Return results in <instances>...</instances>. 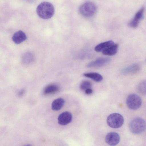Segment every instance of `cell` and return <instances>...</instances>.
Listing matches in <instances>:
<instances>
[{"label": "cell", "mask_w": 146, "mask_h": 146, "mask_svg": "<svg viewBox=\"0 0 146 146\" xmlns=\"http://www.w3.org/2000/svg\"><path fill=\"white\" fill-rule=\"evenodd\" d=\"M84 92L87 95H90L92 93L93 90L90 88L86 89L84 91Z\"/></svg>", "instance_id": "20"}, {"label": "cell", "mask_w": 146, "mask_h": 146, "mask_svg": "<svg viewBox=\"0 0 146 146\" xmlns=\"http://www.w3.org/2000/svg\"><path fill=\"white\" fill-rule=\"evenodd\" d=\"M120 137L117 133L114 132L108 133L105 137V141L108 144L110 145H115L119 142Z\"/></svg>", "instance_id": "6"}, {"label": "cell", "mask_w": 146, "mask_h": 146, "mask_svg": "<svg viewBox=\"0 0 146 146\" xmlns=\"http://www.w3.org/2000/svg\"><path fill=\"white\" fill-rule=\"evenodd\" d=\"M138 90L142 94H144L146 93V82L143 81L139 84L138 86Z\"/></svg>", "instance_id": "19"}, {"label": "cell", "mask_w": 146, "mask_h": 146, "mask_svg": "<svg viewBox=\"0 0 146 146\" xmlns=\"http://www.w3.org/2000/svg\"><path fill=\"white\" fill-rule=\"evenodd\" d=\"M72 118V115L70 112L64 111L58 116V123L60 125H66L71 122Z\"/></svg>", "instance_id": "7"}, {"label": "cell", "mask_w": 146, "mask_h": 146, "mask_svg": "<svg viewBox=\"0 0 146 146\" xmlns=\"http://www.w3.org/2000/svg\"><path fill=\"white\" fill-rule=\"evenodd\" d=\"M33 58L32 54L30 52H27L24 55L23 61L25 63L29 64L33 61Z\"/></svg>", "instance_id": "17"}, {"label": "cell", "mask_w": 146, "mask_h": 146, "mask_svg": "<svg viewBox=\"0 0 146 146\" xmlns=\"http://www.w3.org/2000/svg\"><path fill=\"white\" fill-rule=\"evenodd\" d=\"M27 37L25 34L21 31L15 33L12 37L13 41L16 44H19L26 40Z\"/></svg>", "instance_id": "11"}, {"label": "cell", "mask_w": 146, "mask_h": 146, "mask_svg": "<svg viewBox=\"0 0 146 146\" xmlns=\"http://www.w3.org/2000/svg\"><path fill=\"white\" fill-rule=\"evenodd\" d=\"M36 12L41 18L46 19L51 18L54 15V9L53 5L48 2H43L37 6Z\"/></svg>", "instance_id": "1"}, {"label": "cell", "mask_w": 146, "mask_h": 146, "mask_svg": "<svg viewBox=\"0 0 146 146\" xmlns=\"http://www.w3.org/2000/svg\"><path fill=\"white\" fill-rule=\"evenodd\" d=\"M118 45L117 44H113L103 51L102 54L105 55L113 56L115 55L118 50Z\"/></svg>", "instance_id": "15"}, {"label": "cell", "mask_w": 146, "mask_h": 146, "mask_svg": "<svg viewBox=\"0 0 146 146\" xmlns=\"http://www.w3.org/2000/svg\"><path fill=\"white\" fill-rule=\"evenodd\" d=\"M140 68V66L139 64H134L123 69L121 72L123 74H133L138 72Z\"/></svg>", "instance_id": "10"}, {"label": "cell", "mask_w": 146, "mask_h": 146, "mask_svg": "<svg viewBox=\"0 0 146 146\" xmlns=\"http://www.w3.org/2000/svg\"><path fill=\"white\" fill-rule=\"evenodd\" d=\"M143 8H142L139 10L129 23V26L133 28L137 27L140 21L143 17Z\"/></svg>", "instance_id": "9"}, {"label": "cell", "mask_w": 146, "mask_h": 146, "mask_svg": "<svg viewBox=\"0 0 146 146\" xmlns=\"http://www.w3.org/2000/svg\"><path fill=\"white\" fill-rule=\"evenodd\" d=\"M65 103L64 100L59 98L54 100L51 104V108L54 111H57L60 110L63 106Z\"/></svg>", "instance_id": "14"}, {"label": "cell", "mask_w": 146, "mask_h": 146, "mask_svg": "<svg viewBox=\"0 0 146 146\" xmlns=\"http://www.w3.org/2000/svg\"><path fill=\"white\" fill-rule=\"evenodd\" d=\"M96 10V7L93 3L88 1L82 4L80 7L79 11L80 14L86 17H89L93 15Z\"/></svg>", "instance_id": "4"}, {"label": "cell", "mask_w": 146, "mask_h": 146, "mask_svg": "<svg viewBox=\"0 0 146 146\" xmlns=\"http://www.w3.org/2000/svg\"><path fill=\"white\" fill-rule=\"evenodd\" d=\"M114 44V42L111 40L102 42L97 45L95 47L94 50L96 52H102Z\"/></svg>", "instance_id": "13"}, {"label": "cell", "mask_w": 146, "mask_h": 146, "mask_svg": "<svg viewBox=\"0 0 146 146\" xmlns=\"http://www.w3.org/2000/svg\"><path fill=\"white\" fill-rule=\"evenodd\" d=\"M91 86V83L90 82L85 80L81 83L80 86V88L82 90L84 91L88 88H90Z\"/></svg>", "instance_id": "18"}, {"label": "cell", "mask_w": 146, "mask_h": 146, "mask_svg": "<svg viewBox=\"0 0 146 146\" xmlns=\"http://www.w3.org/2000/svg\"><path fill=\"white\" fill-rule=\"evenodd\" d=\"M126 103L129 109L135 110L140 107L141 104L142 100L141 98L137 95L131 94L127 97Z\"/></svg>", "instance_id": "5"}, {"label": "cell", "mask_w": 146, "mask_h": 146, "mask_svg": "<svg viewBox=\"0 0 146 146\" xmlns=\"http://www.w3.org/2000/svg\"><path fill=\"white\" fill-rule=\"evenodd\" d=\"M124 121V118L122 116L117 113L110 114L107 119L108 125L113 128H118L121 127L123 124Z\"/></svg>", "instance_id": "3"}, {"label": "cell", "mask_w": 146, "mask_h": 146, "mask_svg": "<svg viewBox=\"0 0 146 146\" xmlns=\"http://www.w3.org/2000/svg\"><path fill=\"white\" fill-rule=\"evenodd\" d=\"M110 59L108 58H100L89 63L87 65L88 68L100 67L109 63Z\"/></svg>", "instance_id": "8"}, {"label": "cell", "mask_w": 146, "mask_h": 146, "mask_svg": "<svg viewBox=\"0 0 146 146\" xmlns=\"http://www.w3.org/2000/svg\"><path fill=\"white\" fill-rule=\"evenodd\" d=\"M84 76L90 78L96 82L101 81L103 79L102 76L100 74L96 72H89L84 73Z\"/></svg>", "instance_id": "16"}, {"label": "cell", "mask_w": 146, "mask_h": 146, "mask_svg": "<svg viewBox=\"0 0 146 146\" xmlns=\"http://www.w3.org/2000/svg\"><path fill=\"white\" fill-rule=\"evenodd\" d=\"M25 93V90L24 89H22L19 91L18 93V95L19 96L21 97L23 96Z\"/></svg>", "instance_id": "21"}, {"label": "cell", "mask_w": 146, "mask_h": 146, "mask_svg": "<svg viewBox=\"0 0 146 146\" xmlns=\"http://www.w3.org/2000/svg\"><path fill=\"white\" fill-rule=\"evenodd\" d=\"M59 86L56 84H52L47 86L44 89L43 93L44 95H48L54 94L58 91Z\"/></svg>", "instance_id": "12"}, {"label": "cell", "mask_w": 146, "mask_h": 146, "mask_svg": "<svg viewBox=\"0 0 146 146\" xmlns=\"http://www.w3.org/2000/svg\"><path fill=\"white\" fill-rule=\"evenodd\" d=\"M146 127L145 120L140 117H137L132 120L129 125L130 131L135 134H139L143 132Z\"/></svg>", "instance_id": "2"}]
</instances>
